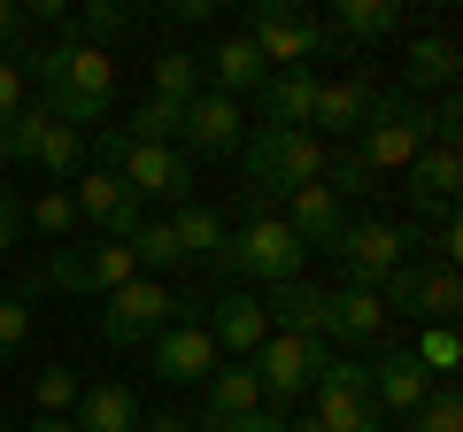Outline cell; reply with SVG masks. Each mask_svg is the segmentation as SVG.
Here are the masks:
<instances>
[{"instance_id":"obj_1","label":"cell","mask_w":463,"mask_h":432,"mask_svg":"<svg viewBox=\"0 0 463 432\" xmlns=\"http://www.w3.org/2000/svg\"><path fill=\"white\" fill-rule=\"evenodd\" d=\"M24 70H32V85L47 93V117L70 124V132H85L93 117H109V100H116L109 47H85V39H62V47H47V54H24Z\"/></svg>"},{"instance_id":"obj_2","label":"cell","mask_w":463,"mask_h":432,"mask_svg":"<svg viewBox=\"0 0 463 432\" xmlns=\"http://www.w3.org/2000/svg\"><path fill=\"white\" fill-rule=\"evenodd\" d=\"M100 170H116L132 201H170V209L194 201V163H185L178 147H147V139H132L124 124L100 132Z\"/></svg>"},{"instance_id":"obj_3","label":"cell","mask_w":463,"mask_h":432,"mask_svg":"<svg viewBox=\"0 0 463 432\" xmlns=\"http://www.w3.org/2000/svg\"><path fill=\"white\" fill-rule=\"evenodd\" d=\"M425 147H432L425 108H417V100H379V117H371L355 139H347L340 155H347L355 170H364V185H371V178H394V170H410Z\"/></svg>"},{"instance_id":"obj_4","label":"cell","mask_w":463,"mask_h":432,"mask_svg":"<svg viewBox=\"0 0 463 432\" xmlns=\"http://www.w3.org/2000/svg\"><path fill=\"white\" fill-rule=\"evenodd\" d=\"M240 163L263 193H301V185H325V163H332V139L317 132H248L240 139Z\"/></svg>"},{"instance_id":"obj_5","label":"cell","mask_w":463,"mask_h":432,"mask_svg":"<svg viewBox=\"0 0 463 432\" xmlns=\"http://www.w3.org/2000/svg\"><path fill=\"white\" fill-rule=\"evenodd\" d=\"M132 278H139V263H132L124 239H70V248L47 255V270L32 278V294L54 286V294H100V301H109L116 286H132Z\"/></svg>"},{"instance_id":"obj_6","label":"cell","mask_w":463,"mask_h":432,"mask_svg":"<svg viewBox=\"0 0 463 432\" xmlns=\"http://www.w3.org/2000/svg\"><path fill=\"white\" fill-rule=\"evenodd\" d=\"M240 39H248V47L263 54L270 70H317V62L332 54V39L317 32L301 8H279V0H263V8L248 16V32H240Z\"/></svg>"},{"instance_id":"obj_7","label":"cell","mask_w":463,"mask_h":432,"mask_svg":"<svg viewBox=\"0 0 463 432\" xmlns=\"http://www.w3.org/2000/svg\"><path fill=\"white\" fill-rule=\"evenodd\" d=\"M224 270L232 278L286 286V278H301V239L286 232V216H248V224L232 232V248H224Z\"/></svg>"},{"instance_id":"obj_8","label":"cell","mask_w":463,"mask_h":432,"mask_svg":"<svg viewBox=\"0 0 463 432\" xmlns=\"http://www.w3.org/2000/svg\"><path fill=\"white\" fill-rule=\"evenodd\" d=\"M0 147H8V163H39L47 178H70V170L85 163V132L54 124L47 108H24V117H8V124H0Z\"/></svg>"},{"instance_id":"obj_9","label":"cell","mask_w":463,"mask_h":432,"mask_svg":"<svg viewBox=\"0 0 463 432\" xmlns=\"http://www.w3.org/2000/svg\"><path fill=\"white\" fill-rule=\"evenodd\" d=\"M163 324H178V301H170L163 278H132V286H116L109 309H100V340L109 348H139V340H155Z\"/></svg>"},{"instance_id":"obj_10","label":"cell","mask_w":463,"mask_h":432,"mask_svg":"<svg viewBox=\"0 0 463 432\" xmlns=\"http://www.w3.org/2000/svg\"><path fill=\"white\" fill-rule=\"evenodd\" d=\"M332 363V348L325 340H294V333H270L263 348H255V386H263V401H294V394H309L317 386V371Z\"/></svg>"},{"instance_id":"obj_11","label":"cell","mask_w":463,"mask_h":432,"mask_svg":"<svg viewBox=\"0 0 463 432\" xmlns=\"http://www.w3.org/2000/svg\"><path fill=\"white\" fill-rule=\"evenodd\" d=\"M410 248H417V232H402V224H386V216H355V224L332 239V255L355 270V286H379L386 270H402Z\"/></svg>"},{"instance_id":"obj_12","label":"cell","mask_w":463,"mask_h":432,"mask_svg":"<svg viewBox=\"0 0 463 432\" xmlns=\"http://www.w3.org/2000/svg\"><path fill=\"white\" fill-rule=\"evenodd\" d=\"M317 425L325 432H371L379 425V409H371V379H364V363L355 355H332L325 371H317Z\"/></svg>"},{"instance_id":"obj_13","label":"cell","mask_w":463,"mask_h":432,"mask_svg":"<svg viewBox=\"0 0 463 432\" xmlns=\"http://www.w3.org/2000/svg\"><path fill=\"white\" fill-rule=\"evenodd\" d=\"M178 139L194 155H240V139H248V117H240V100L224 93H194L178 117Z\"/></svg>"},{"instance_id":"obj_14","label":"cell","mask_w":463,"mask_h":432,"mask_svg":"<svg viewBox=\"0 0 463 432\" xmlns=\"http://www.w3.org/2000/svg\"><path fill=\"white\" fill-rule=\"evenodd\" d=\"M216 363H224V355H216V340L201 333V324H163V333H155V379L163 386H201Z\"/></svg>"},{"instance_id":"obj_15","label":"cell","mask_w":463,"mask_h":432,"mask_svg":"<svg viewBox=\"0 0 463 432\" xmlns=\"http://www.w3.org/2000/svg\"><path fill=\"white\" fill-rule=\"evenodd\" d=\"M371 117H379V93H371L364 78H317V108H309V132L317 139H325V132L355 139Z\"/></svg>"},{"instance_id":"obj_16","label":"cell","mask_w":463,"mask_h":432,"mask_svg":"<svg viewBox=\"0 0 463 432\" xmlns=\"http://www.w3.org/2000/svg\"><path fill=\"white\" fill-rule=\"evenodd\" d=\"M78 216L85 224H100V239H132L139 224H147V216H139V201L124 193V178H116V170H93V178H78Z\"/></svg>"},{"instance_id":"obj_17","label":"cell","mask_w":463,"mask_h":432,"mask_svg":"<svg viewBox=\"0 0 463 432\" xmlns=\"http://www.w3.org/2000/svg\"><path fill=\"white\" fill-rule=\"evenodd\" d=\"M364 379H371V409H394V417H417V401L432 394V371L417 363L410 348H394V355H379V363H364Z\"/></svg>"},{"instance_id":"obj_18","label":"cell","mask_w":463,"mask_h":432,"mask_svg":"<svg viewBox=\"0 0 463 432\" xmlns=\"http://www.w3.org/2000/svg\"><path fill=\"white\" fill-rule=\"evenodd\" d=\"M255 108H263V132H309L317 70H270V78L255 85Z\"/></svg>"},{"instance_id":"obj_19","label":"cell","mask_w":463,"mask_h":432,"mask_svg":"<svg viewBox=\"0 0 463 432\" xmlns=\"http://www.w3.org/2000/svg\"><path fill=\"white\" fill-rule=\"evenodd\" d=\"M248 409H263L255 371H248V363H216L209 379H201V417H194V432H216V425H232V417H248Z\"/></svg>"},{"instance_id":"obj_20","label":"cell","mask_w":463,"mask_h":432,"mask_svg":"<svg viewBox=\"0 0 463 432\" xmlns=\"http://www.w3.org/2000/svg\"><path fill=\"white\" fill-rule=\"evenodd\" d=\"M201 333L216 340V355L232 348V363H240V355H255V348L270 340V316H263V301H255V294H224V301L209 309V324H201Z\"/></svg>"},{"instance_id":"obj_21","label":"cell","mask_w":463,"mask_h":432,"mask_svg":"<svg viewBox=\"0 0 463 432\" xmlns=\"http://www.w3.org/2000/svg\"><path fill=\"white\" fill-rule=\"evenodd\" d=\"M325 333L347 340V348H371L386 333V301L371 286H340V294H325Z\"/></svg>"},{"instance_id":"obj_22","label":"cell","mask_w":463,"mask_h":432,"mask_svg":"<svg viewBox=\"0 0 463 432\" xmlns=\"http://www.w3.org/2000/svg\"><path fill=\"white\" fill-rule=\"evenodd\" d=\"M286 201H294L286 232L301 239V255H309V248H332V239L347 232V201L332 193V185H301V193H286Z\"/></svg>"},{"instance_id":"obj_23","label":"cell","mask_w":463,"mask_h":432,"mask_svg":"<svg viewBox=\"0 0 463 432\" xmlns=\"http://www.w3.org/2000/svg\"><path fill=\"white\" fill-rule=\"evenodd\" d=\"M402 178H410V201H417V209H456V185H463V155H456V139H432V147L417 155Z\"/></svg>"},{"instance_id":"obj_24","label":"cell","mask_w":463,"mask_h":432,"mask_svg":"<svg viewBox=\"0 0 463 432\" xmlns=\"http://www.w3.org/2000/svg\"><path fill=\"white\" fill-rule=\"evenodd\" d=\"M170 232H178V255H185V263H216V270H224L232 224L209 209V201H178V209H170Z\"/></svg>"},{"instance_id":"obj_25","label":"cell","mask_w":463,"mask_h":432,"mask_svg":"<svg viewBox=\"0 0 463 432\" xmlns=\"http://www.w3.org/2000/svg\"><path fill=\"white\" fill-rule=\"evenodd\" d=\"M263 316H270V333L325 340V286H309V278H286V286H270Z\"/></svg>"},{"instance_id":"obj_26","label":"cell","mask_w":463,"mask_h":432,"mask_svg":"<svg viewBox=\"0 0 463 432\" xmlns=\"http://www.w3.org/2000/svg\"><path fill=\"white\" fill-rule=\"evenodd\" d=\"M209 78H216V93H224V100H240V93H255V85L270 78V62L240 32H224V39H216V54H209Z\"/></svg>"},{"instance_id":"obj_27","label":"cell","mask_w":463,"mask_h":432,"mask_svg":"<svg viewBox=\"0 0 463 432\" xmlns=\"http://www.w3.org/2000/svg\"><path fill=\"white\" fill-rule=\"evenodd\" d=\"M70 425L78 432H139V401L124 394V386H85L78 409H70Z\"/></svg>"},{"instance_id":"obj_28","label":"cell","mask_w":463,"mask_h":432,"mask_svg":"<svg viewBox=\"0 0 463 432\" xmlns=\"http://www.w3.org/2000/svg\"><path fill=\"white\" fill-rule=\"evenodd\" d=\"M402 32V0H340L325 39H394Z\"/></svg>"},{"instance_id":"obj_29","label":"cell","mask_w":463,"mask_h":432,"mask_svg":"<svg viewBox=\"0 0 463 432\" xmlns=\"http://www.w3.org/2000/svg\"><path fill=\"white\" fill-rule=\"evenodd\" d=\"M456 309H463V286H456V270H417V286H410V316H425V324H456Z\"/></svg>"},{"instance_id":"obj_30","label":"cell","mask_w":463,"mask_h":432,"mask_svg":"<svg viewBox=\"0 0 463 432\" xmlns=\"http://www.w3.org/2000/svg\"><path fill=\"white\" fill-rule=\"evenodd\" d=\"M410 93H432V85H456V39H417L410 62H402Z\"/></svg>"},{"instance_id":"obj_31","label":"cell","mask_w":463,"mask_h":432,"mask_svg":"<svg viewBox=\"0 0 463 432\" xmlns=\"http://www.w3.org/2000/svg\"><path fill=\"white\" fill-rule=\"evenodd\" d=\"M78 394H85V379H78L70 363L32 371V401H39V417H70V409H78Z\"/></svg>"},{"instance_id":"obj_32","label":"cell","mask_w":463,"mask_h":432,"mask_svg":"<svg viewBox=\"0 0 463 432\" xmlns=\"http://www.w3.org/2000/svg\"><path fill=\"white\" fill-rule=\"evenodd\" d=\"M194 93H201V54H178V47L155 54V100H178L185 108Z\"/></svg>"},{"instance_id":"obj_33","label":"cell","mask_w":463,"mask_h":432,"mask_svg":"<svg viewBox=\"0 0 463 432\" xmlns=\"http://www.w3.org/2000/svg\"><path fill=\"white\" fill-rule=\"evenodd\" d=\"M24 224H32V232H47V239H70V232H78V201H70L62 185H47V193L24 209Z\"/></svg>"},{"instance_id":"obj_34","label":"cell","mask_w":463,"mask_h":432,"mask_svg":"<svg viewBox=\"0 0 463 432\" xmlns=\"http://www.w3.org/2000/svg\"><path fill=\"white\" fill-rule=\"evenodd\" d=\"M417 432H463V394L448 379H432V394L417 401V417H410Z\"/></svg>"},{"instance_id":"obj_35","label":"cell","mask_w":463,"mask_h":432,"mask_svg":"<svg viewBox=\"0 0 463 432\" xmlns=\"http://www.w3.org/2000/svg\"><path fill=\"white\" fill-rule=\"evenodd\" d=\"M178 117H185V108H178V100H139V117L132 124H124V132H132V139H147V147H170V139H178Z\"/></svg>"},{"instance_id":"obj_36","label":"cell","mask_w":463,"mask_h":432,"mask_svg":"<svg viewBox=\"0 0 463 432\" xmlns=\"http://www.w3.org/2000/svg\"><path fill=\"white\" fill-rule=\"evenodd\" d=\"M410 355H417V363L432 371V379H440V371H456V363H463V340H456V324H425Z\"/></svg>"},{"instance_id":"obj_37","label":"cell","mask_w":463,"mask_h":432,"mask_svg":"<svg viewBox=\"0 0 463 432\" xmlns=\"http://www.w3.org/2000/svg\"><path fill=\"white\" fill-rule=\"evenodd\" d=\"M24 108H32V70H24V54H0V124Z\"/></svg>"},{"instance_id":"obj_38","label":"cell","mask_w":463,"mask_h":432,"mask_svg":"<svg viewBox=\"0 0 463 432\" xmlns=\"http://www.w3.org/2000/svg\"><path fill=\"white\" fill-rule=\"evenodd\" d=\"M24 333H32V301H24V294H0V355L24 348Z\"/></svg>"},{"instance_id":"obj_39","label":"cell","mask_w":463,"mask_h":432,"mask_svg":"<svg viewBox=\"0 0 463 432\" xmlns=\"http://www.w3.org/2000/svg\"><path fill=\"white\" fill-rule=\"evenodd\" d=\"M116 32H124V8H116V0H93V8L78 16V39H85V47H93V39H116Z\"/></svg>"},{"instance_id":"obj_40","label":"cell","mask_w":463,"mask_h":432,"mask_svg":"<svg viewBox=\"0 0 463 432\" xmlns=\"http://www.w3.org/2000/svg\"><path fill=\"white\" fill-rule=\"evenodd\" d=\"M32 32V8H16V0H0V54H24L16 39Z\"/></svg>"},{"instance_id":"obj_41","label":"cell","mask_w":463,"mask_h":432,"mask_svg":"<svg viewBox=\"0 0 463 432\" xmlns=\"http://www.w3.org/2000/svg\"><path fill=\"white\" fill-rule=\"evenodd\" d=\"M16 239H24V201L8 193V185H0V255L16 248Z\"/></svg>"},{"instance_id":"obj_42","label":"cell","mask_w":463,"mask_h":432,"mask_svg":"<svg viewBox=\"0 0 463 432\" xmlns=\"http://www.w3.org/2000/svg\"><path fill=\"white\" fill-rule=\"evenodd\" d=\"M432 248H440V263L456 270V255H463V232H456V209H440V232H432Z\"/></svg>"},{"instance_id":"obj_43","label":"cell","mask_w":463,"mask_h":432,"mask_svg":"<svg viewBox=\"0 0 463 432\" xmlns=\"http://www.w3.org/2000/svg\"><path fill=\"white\" fill-rule=\"evenodd\" d=\"M216 432H286V417L279 409H248V417H232V425H216Z\"/></svg>"},{"instance_id":"obj_44","label":"cell","mask_w":463,"mask_h":432,"mask_svg":"<svg viewBox=\"0 0 463 432\" xmlns=\"http://www.w3.org/2000/svg\"><path fill=\"white\" fill-rule=\"evenodd\" d=\"M139 432H194V417L185 409H155V417H139Z\"/></svg>"},{"instance_id":"obj_45","label":"cell","mask_w":463,"mask_h":432,"mask_svg":"<svg viewBox=\"0 0 463 432\" xmlns=\"http://www.w3.org/2000/svg\"><path fill=\"white\" fill-rule=\"evenodd\" d=\"M32 432H78V425H70V417H39Z\"/></svg>"},{"instance_id":"obj_46","label":"cell","mask_w":463,"mask_h":432,"mask_svg":"<svg viewBox=\"0 0 463 432\" xmlns=\"http://www.w3.org/2000/svg\"><path fill=\"white\" fill-rule=\"evenodd\" d=\"M286 432H325V425H317V417H286Z\"/></svg>"},{"instance_id":"obj_47","label":"cell","mask_w":463,"mask_h":432,"mask_svg":"<svg viewBox=\"0 0 463 432\" xmlns=\"http://www.w3.org/2000/svg\"><path fill=\"white\" fill-rule=\"evenodd\" d=\"M0 170H8V147H0Z\"/></svg>"},{"instance_id":"obj_48","label":"cell","mask_w":463,"mask_h":432,"mask_svg":"<svg viewBox=\"0 0 463 432\" xmlns=\"http://www.w3.org/2000/svg\"><path fill=\"white\" fill-rule=\"evenodd\" d=\"M0 432H8V417H0Z\"/></svg>"},{"instance_id":"obj_49","label":"cell","mask_w":463,"mask_h":432,"mask_svg":"<svg viewBox=\"0 0 463 432\" xmlns=\"http://www.w3.org/2000/svg\"><path fill=\"white\" fill-rule=\"evenodd\" d=\"M371 432H386V425H371Z\"/></svg>"}]
</instances>
